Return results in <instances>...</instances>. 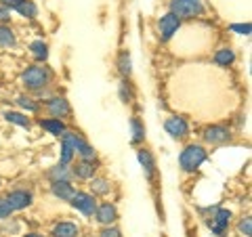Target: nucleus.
<instances>
[{"instance_id":"obj_1","label":"nucleus","mask_w":252,"mask_h":237,"mask_svg":"<svg viewBox=\"0 0 252 237\" xmlns=\"http://www.w3.org/2000/svg\"><path fill=\"white\" fill-rule=\"evenodd\" d=\"M204 160H206V151H204V147H200V145H189V147H185L183 153H181V157H179L181 168H183L185 172L198 170Z\"/></svg>"},{"instance_id":"obj_2","label":"nucleus","mask_w":252,"mask_h":237,"mask_svg":"<svg viewBox=\"0 0 252 237\" xmlns=\"http://www.w3.org/2000/svg\"><path fill=\"white\" fill-rule=\"evenodd\" d=\"M170 13L177 15L179 19H189V17H198V15H202L204 6H202L200 0H172Z\"/></svg>"},{"instance_id":"obj_3","label":"nucleus","mask_w":252,"mask_h":237,"mask_svg":"<svg viewBox=\"0 0 252 237\" xmlns=\"http://www.w3.org/2000/svg\"><path fill=\"white\" fill-rule=\"evenodd\" d=\"M21 80H23V84H26L28 89L38 90V89H44V86L49 84V80H51V72H49L46 67L34 65V67H30L28 72L21 76Z\"/></svg>"},{"instance_id":"obj_4","label":"nucleus","mask_w":252,"mask_h":237,"mask_svg":"<svg viewBox=\"0 0 252 237\" xmlns=\"http://www.w3.org/2000/svg\"><path fill=\"white\" fill-rule=\"evenodd\" d=\"M69 204H72L76 210H80L82 214H86V216H93L94 212H97V202H94V197L89 195V193H74V197L69 200Z\"/></svg>"},{"instance_id":"obj_5","label":"nucleus","mask_w":252,"mask_h":237,"mask_svg":"<svg viewBox=\"0 0 252 237\" xmlns=\"http://www.w3.org/2000/svg\"><path fill=\"white\" fill-rule=\"evenodd\" d=\"M181 26V19L177 17V15H164V17L160 19V23H158V28H160V38L162 40H170L172 34H177V30Z\"/></svg>"},{"instance_id":"obj_6","label":"nucleus","mask_w":252,"mask_h":237,"mask_svg":"<svg viewBox=\"0 0 252 237\" xmlns=\"http://www.w3.org/2000/svg\"><path fill=\"white\" fill-rule=\"evenodd\" d=\"M164 128H166V132L172 139H183V137H187L189 126H187V122L183 120V118L175 116V118H168V120L164 122Z\"/></svg>"},{"instance_id":"obj_7","label":"nucleus","mask_w":252,"mask_h":237,"mask_svg":"<svg viewBox=\"0 0 252 237\" xmlns=\"http://www.w3.org/2000/svg\"><path fill=\"white\" fill-rule=\"evenodd\" d=\"M229 210H217L215 212V216H212L210 220V229H212V233H215L217 237H223V233L227 231V227H229Z\"/></svg>"},{"instance_id":"obj_8","label":"nucleus","mask_w":252,"mask_h":237,"mask_svg":"<svg viewBox=\"0 0 252 237\" xmlns=\"http://www.w3.org/2000/svg\"><path fill=\"white\" fill-rule=\"evenodd\" d=\"M204 139L208 141V143H227V141L231 139V132L225 128V126H208L206 130H204Z\"/></svg>"},{"instance_id":"obj_9","label":"nucleus","mask_w":252,"mask_h":237,"mask_svg":"<svg viewBox=\"0 0 252 237\" xmlns=\"http://www.w3.org/2000/svg\"><path fill=\"white\" fill-rule=\"evenodd\" d=\"M6 204H9L13 210H23V208H28L32 204V193H28V191H13V193H9V197H6Z\"/></svg>"},{"instance_id":"obj_10","label":"nucleus","mask_w":252,"mask_h":237,"mask_svg":"<svg viewBox=\"0 0 252 237\" xmlns=\"http://www.w3.org/2000/svg\"><path fill=\"white\" fill-rule=\"evenodd\" d=\"M51 191H53V195H57L59 200H63V202H69L74 197V187L67 183V180H53V187H51Z\"/></svg>"},{"instance_id":"obj_11","label":"nucleus","mask_w":252,"mask_h":237,"mask_svg":"<svg viewBox=\"0 0 252 237\" xmlns=\"http://www.w3.org/2000/svg\"><path fill=\"white\" fill-rule=\"evenodd\" d=\"M49 112L53 118H67L72 109H69V103L63 97H55L49 101Z\"/></svg>"},{"instance_id":"obj_12","label":"nucleus","mask_w":252,"mask_h":237,"mask_svg":"<svg viewBox=\"0 0 252 237\" xmlns=\"http://www.w3.org/2000/svg\"><path fill=\"white\" fill-rule=\"evenodd\" d=\"M94 214H97V220L101 225H112L114 220H116V208L112 206V204H103V206H99L97 208V212H94Z\"/></svg>"},{"instance_id":"obj_13","label":"nucleus","mask_w":252,"mask_h":237,"mask_svg":"<svg viewBox=\"0 0 252 237\" xmlns=\"http://www.w3.org/2000/svg\"><path fill=\"white\" fill-rule=\"evenodd\" d=\"M137 157H139L141 166H143V170H145L147 178H152V177H154V168H156V164H154V157H152V153H149V151H145V149H141V151H137Z\"/></svg>"},{"instance_id":"obj_14","label":"nucleus","mask_w":252,"mask_h":237,"mask_svg":"<svg viewBox=\"0 0 252 237\" xmlns=\"http://www.w3.org/2000/svg\"><path fill=\"white\" fill-rule=\"evenodd\" d=\"M53 237H78V227L74 223H59L53 229Z\"/></svg>"},{"instance_id":"obj_15","label":"nucleus","mask_w":252,"mask_h":237,"mask_svg":"<svg viewBox=\"0 0 252 237\" xmlns=\"http://www.w3.org/2000/svg\"><path fill=\"white\" fill-rule=\"evenodd\" d=\"M72 172H74L78 178H93L94 166H93L91 162H80V164H76V168H74Z\"/></svg>"},{"instance_id":"obj_16","label":"nucleus","mask_w":252,"mask_h":237,"mask_svg":"<svg viewBox=\"0 0 252 237\" xmlns=\"http://www.w3.org/2000/svg\"><path fill=\"white\" fill-rule=\"evenodd\" d=\"M40 126L44 130H49L51 134H63L65 132V126H63V122L59 120V118H55V120H44V122H40Z\"/></svg>"},{"instance_id":"obj_17","label":"nucleus","mask_w":252,"mask_h":237,"mask_svg":"<svg viewBox=\"0 0 252 237\" xmlns=\"http://www.w3.org/2000/svg\"><path fill=\"white\" fill-rule=\"evenodd\" d=\"M72 175H74V172L67 170L65 164H61V166H57V168H53V170L49 172V177H51L53 180H67V183H69V178H72Z\"/></svg>"},{"instance_id":"obj_18","label":"nucleus","mask_w":252,"mask_h":237,"mask_svg":"<svg viewBox=\"0 0 252 237\" xmlns=\"http://www.w3.org/2000/svg\"><path fill=\"white\" fill-rule=\"evenodd\" d=\"M30 51H32V55H34L36 59H40V61H44L46 57H49V49H46V44H44L42 40L32 42V44H30Z\"/></svg>"},{"instance_id":"obj_19","label":"nucleus","mask_w":252,"mask_h":237,"mask_svg":"<svg viewBox=\"0 0 252 237\" xmlns=\"http://www.w3.org/2000/svg\"><path fill=\"white\" fill-rule=\"evenodd\" d=\"M233 59H235V55H233L231 49H220V51H217V55H215V61L219 63V65H231Z\"/></svg>"},{"instance_id":"obj_20","label":"nucleus","mask_w":252,"mask_h":237,"mask_svg":"<svg viewBox=\"0 0 252 237\" xmlns=\"http://www.w3.org/2000/svg\"><path fill=\"white\" fill-rule=\"evenodd\" d=\"M4 120L11 122V124H17V126H23V128H28L30 126V120L26 116H21L17 112H4Z\"/></svg>"},{"instance_id":"obj_21","label":"nucleus","mask_w":252,"mask_h":237,"mask_svg":"<svg viewBox=\"0 0 252 237\" xmlns=\"http://www.w3.org/2000/svg\"><path fill=\"white\" fill-rule=\"evenodd\" d=\"M0 46H4V49L15 46V36L6 26H0Z\"/></svg>"},{"instance_id":"obj_22","label":"nucleus","mask_w":252,"mask_h":237,"mask_svg":"<svg viewBox=\"0 0 252 237\" xmlns=\"http://www.w3.org/2000/svg\"><path fill=\"white\" fill-rule=\"evenodd\" d=\"M17 11L23 15V17H28V19H34V17H36V13H38L36 4H34V2H30V0H23V2L17 6Z\"/></svg>"},{"instance_id":"obj_23","label":"nucleus","mask_w":252,"mask_h":237,"mask_svg":"<svg viewBox=\"0 0 252 237\" xmlns=\"http://www.w3.org/2000/svg\"><path fill=\"white\" fill-rule=\"evenodd\" d=\"M118 65H120V72L124 76H130V72H132V69H130V55L126 53V51L120 55V59H118Z\"/></svg>"},{"instance_id":"obj_24","label":"nucleus","mask_w":252,"mask_h":237,"mask_svg":"<svg viewBox=\"0 0 252 237\" xmlns=\"http://www.w3.org/2000/svg\"><path fill=\"white\" fill-rule=\"evenodd\" d=\"M78 153L82 155V160H84V162H93L94 157H97V151H94V149H93L91 145H86V143H82V145H80V149H78Z\"/></svg>"},{"instance_id":"obj_25","label":"nucleus","mask_w":252,"mask_h":237,"mask_svg":"<svg viewBox=\"0 0 252 237\" xmlns=\"http://www.w3.org/2000/svg\"><path fill=\"white\" fill-rule=\"evenodd\" d=\"M93 191L99 195H105L109 191V183L105 178H93Z\"/></svg>"},{"instance_id":"obj_26","label":"nucleus","mask_w":252,"mask_h":237,"mask_svg":"<svg viewBox=\"0 0 252 237\" xmlns=\"http://www.w3.org/2000/svg\"><path fill=\"white\" fill-rule=\"evenodd\" d=\"M61 151H63V153H61V162H63V164H69V162H72V157H74V147L69 145L67 141H63Z\"/></svg>"},{"instance_id":"obj_27","label":"nucleus","mask_w":252,"mask_h":237,"mask_svg":"<svg viewBox=\"0 0 252 237\" xmlns=\"http://www.w3.org/2000/svg\"><path fill=\"white\" fill-rule=\"evenodd\" d=\"M130 128H132V141H141L145 137V130L137 120H130Z\"/></svg>"},{"instance_id":"obj_28","label":"nucleus","mask_w":252,"mask_h":237,"mask_svg":"<svg viewBox=\"0 0 252 237\" xmlns=\"http://www.w3.org/2000/svg\"><path fill=\"white\" fill-rule=\"evenodd\" d=\"M238 229H240V233L242 235H246V237H250L252 235V220H250V216H246L244 220H240V225H238Z\"/></svg>"},{"instance_id":"obj_29","label":"nucleus","mask_w":252,"mask_h":237,"mask_svg":"<svg viewBox=\"0 0 252 237\" xmlns=\"http://www.w3.org/2000/svg\"><path fill=\"white\" fill-rule=\"evenodd\" d=\"M17 101H19V105H21L23 109H28V112H36V109H38V105L32 103V99H28V97H19Z\"/></svg>"},{"instance_id":"obj_30","label":"nucleus","mask_w":252,"mask_h":237,"mask_svg":"<svg viewBox=\"0 0 252 237\" xmlns=\"http://www.w3.org/2000/svg\"><path fill=\"white\" fill-rule=\"evenodd\" d=\"M13 212V208L6 204V200H0V218H6Z\"/></svg>"},{"instance_id":"obj_31","label":"nucleus","mask_w":252,"mask_h":237,"mask_svg":"<svg viewBox=\"0 0 252 237\" xmlns=\"http://www.w3.org/2000/svg\"><path fill=\"white\" fill-rule=\"evenodd\" d=\"M101 237H122V235L118 229H103V231H101Z\"/></svg>"},{"instance_id":"obj_32","label":"nucleus","mask_w":252,"mask_h":237,"mask_svg":"<svg viewBox=\"0 0 252 237\" xmlns=\"http://www.w3.org/2000/svg\"><path fill=\"white\" fill-rule=\"evenodd\" d=\"M233 31H240V34H250V23H246V26H231Z\"/></svg>"},{"instance_id":"obj_33","label":"nucleus","mask_w":252,"mask_h":237,"mask_svg":"<svg viewBox=\"0 0 252 237\" xmlns=\"http://www.w3.org/2000/svg\"><path fill=\"white\" fill-rule=\"evenodd\" d=\"M2 2H4L6 9H17V6L23 2V0H2Z\"/></svg>"},{"instance_id":"obj_34","label":"nucleus","mask_w":252,"mask_h":237,"mask_svg":"<svg viewBox=\"0 0 252 237\" xmlns=\"http://www.w3.org/2000/svg\"><path fill=\"white\" fill-rule=\"evenodd\" d=\"M9 17H11V11L6 6H0V21H6Z\"/></svg>"},{"instance_id":"obj_35","label":"nucleus","mask_w":252,"mask_h":237,"mask_svg":"<svg viewBox=\"0 0 252 237\" xmlns=\"http://www.w3.org/2000/svg\"><path fill=\"white\" fill-rule=\"evenodd\" d=\"M26 237H42V235H36V233H30V235H26Z\"/></svg>"}]
</instances>
